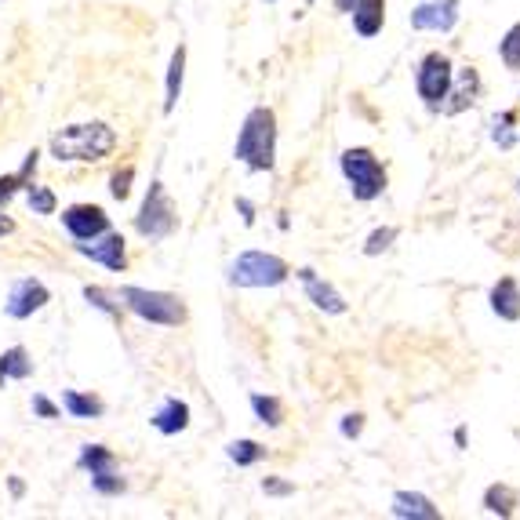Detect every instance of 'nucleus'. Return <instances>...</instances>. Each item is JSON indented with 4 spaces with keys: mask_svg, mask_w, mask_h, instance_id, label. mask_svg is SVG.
I'll return each instance as SVG.
<instances>
[{
    "mask_svg": "<svg viewBox=\"0 0 520 520\" xmlns=\"http://www.w3.org/2000/svg\"><path fill=\"white\" fill-rule=\"evenodd\" d=\"M153 430L164 433V437H175V433H182L186 426H190V404L179 397H168L164 404H160L157 411H153Z\"/></svg>",
    "mask_w": 520,
    "mask_h": 520,
    "instance_id": "nucleus-14",
    "label": "nucleus"
},
{
    "mask_svg": "<svg viewBox=\"0 0 520 520\" xmlns=\"http://www.w3.org/2000/svg\"><path fill=\"white\" fill-rule=\"evenodd\" d=\"M451 77H455V70H451L448 55H440V51H430L426 59H422L419 73H415V88H419V99L426 102V106H433L437 110L440 99L448 95L451 88Z\"/></svg>",
    "mask_w": 520,
    "mask_h": 520,
    "instance_id": "nucleus-7",
    "label": "nucleus"
},
{
    "mask_svg": "<svg viewBox=\"0 0 520 520\" xmlns=\"http://www.w3.org/2000/svg\"><path fill=\"white\" fill-rule=\"evenodd\" d=\"M353 8V0H339V11H350Z\"/></svg>",
    "mask_w": 520,
    "mask_h": 520,
    "instance_id": "nucleus-39",
    "label": "nucleus"
},
{
    "mask_svg": "<svg viewBox=\"0 0 520 520\" xmlns=\"http://www.w3.org/2000/svg\"><path fill=\"white\" fill-rule=\"evenodd\" d=\"M182 80H186V48H175L171 51V62H168V84H164V113H171L179 106L182 99Z\"/></svg>",
    "mask_w": 520,
    "mask_h": 520,
    "instance_id": "nucleus-20",
    "label": "nucleus"
},
{
    "mask_svg": "<svg viewBox=\"0 0 520 520\" xmlns=\"http://www.w3.org/2000/svg\"><path fill=\"white\" fill-rule=\"evenodd\" d=\"M91 488L99 491V495H120V491H124V480L117 477V470H110V473L91 477Z\"/></svg>",
    "mask_w": 520,
    "mask_h": 520,
    "instance_id": "nucleus-32",
    "label": "nucleus"
},
{
    "mask_svg": "<svg viewBox=\"0 0 520 520\" xmlns=\"http://www.w3.org/2000/svg\"><path fill=\"white\" fill-rule=\"evenodd\" d=\"M175 204H171L164 182H153L146 200H142L139 215H135V230L142 233L146 240H164L171 230H175Z\"/></svg>",
    "mask_w": 520,
    "mask_h": 520,
    "instance_id": "nucleus-6",
    "label": "nucleus"
},
{
    "mask_svg": "<svg viewBox=\"0 0 520 520\" xmlns=\"http://www.w3.org/2000/svg\"><path fill=\"white\" fill-rule=\"evenodd\" d=\"M513 124H517V113L513 110H502L491 117V139L499 142L502 150H513V146H517V128H513Z\"/></svg>",
    "mask_w": 520,
    "mask_h": 520,
    "instance_id": "nucleus-24",
    "label": "nucleus"
},
{
    "mask_svg": "<svg viewBox=\"0 0 520 520\" xmlns=\"http://www.w3.org/2000/svg\"><path fill=\"white\" fill-rule=\"evenodd\" d=\"M233 157H237L240 164H248L251 171L273 168V157H277V117H273L270 106H255V110L244 117V128H240L237 135Z\"/></svg>",
    "mask_w": 520,
    "mask_h": 520,
    "instance_id": "nucleus-2",
    "label": "nucleus"
},
{
    "mask_svg": "<svg viewBox=\"0 0 520 520\" xmlns=\"http://www.w3.org/2000/svg\"><path fill=\"white\" fill-rule=\"evenodd\" d=\"M520 506V495L510 488V484H491L484 491V510L499 513V517H513V510Z\"/></svg>",
    "mask_w": 520,
    "mask_h": 520,
    "instance_id": "nucleus-23",
    "label": "nucleus"
},
{
    "mask_svg": "<svg viewBox=\"0 0 520 520\" xmlns=\"http://www.w3.org/2000/svg\"><path fill=\"white\" fill-rule=\"evenodd\" d=\"M477 91H480L477 70H473V66H466V70H459L455 77H451V88H448V95L440 99L437 110L448 113V117H455V113H462V110H470L473 102H477Z\"/></svg>",
    "mask_w": 520,
    "mask_h": 520,
    "instance_id": "nucleus-12",
    "label": "nucleus"
},
{
    "mask_svg": "<svg viewBox=\"0 0 520 520\" xmlns=\"http://www.w3.org/2000/svg\"><path fill=\"white\" fill-rule=\"evenodd\" d=\"M237 208H240V215H244V222H248V226H251V222H255V208H251V204H248V200H244V197L237 200Z\"/></svg>",
    "mask_w": 520,
    "mask_h": 520,
    "instance_id": "nucleus-36",
    "label": "nucleus"
},
{
    "mask_svg": "<svg viewBox=\"0 0 520 520\" xmlns=\"http://www.w3.org/2000/svg\"><path fill=\"white\" fill-rule=\"evenodd\" d=\"M491 313L506 324L520 320V284L513 277H502L495 288H491Z\"/></svg>",
    "mask_w": 520,
    "mask_h": 520,
    "instance_id": "nucleus-15",
    "label": "nucleus"
},
{
    "mask_svg": "<svg viewBox=\"0 0 520 520\" xmlns=\"http://www.w3.org/2000/svg\"><path fill=\"white\" fill-rule=\"evenodd\" d=\"M62 408L70 411L73 419H99L106 404L99 397H91V393H80V390H66L62 393Z\"/></svg>",
    "mask_w": 520,
    "mask_h": 520,
    "instance_id": "nucleus-21",
    "label": "nucleus"
},
{
    "mask_svg": "<svg viewBox=\"0 0 520 520\" xmlns=\"http://www.w3.org/2000/svg\"><path fill=\"white\" fill-rule=\"evenodd\" d=\"M517 190H520V186H517Z\"/></svg>",
    "mask_w": 520,
    "mask_h": 520,
    "instance_id": "nucleus-43",
    "label": "nucleus"
},
{
    "mask_svg": "<svg viewBox=\"0 0 520 520\" xmlns=\"http://www.w3.org/2000/svg\"><path fill=\"white\" fill-rule=\"evenodd\" d=\"M48 150L59 164H95V160L110 157L117 150V131L102 120H84V124L55 131Z\"/></svg>",
    "mask_w": 520,
    "mask_h": 520,
    "instance_id": "nucleus-1",
    "label": "nucleus"
},
{
    "mask_svg": "<svg viewBox=\"0 0 520 520\" xmlns=\"http://www.w3.org/2000/svg\"><path fill=\"white\" fill-rule=\"evenodd\" d=\"M62 226H66V233L73 240H91L110 230V215L99 204H70L62 211Z\"/></svg>",
    "mask_w": 520,
    "mask_h": 520,
    "instance_id": "nucleus-11",
    "label": "nucleus"
},
{
    "mask_svg": "<svg viewBox=\"0 0 520 520\" xmlns=\"http://www.w3.org/2000/svg\"><path fill=\"white\" fill-rule=\"evenodd\" d=\"M262 491H266V495H291V484H284V480H262Z\"/></svg>",
    "mask_w": 520,
    "mask_h": 520,
    "instance_id": "nucleus-35",
    "label": "nucleus"
},
{
    "mask_svg": "<svg viewBox=\"0 0 520 520\" xmlns=\"http://www.w3.org/2000/svg\"><path fill=\"white\" fill-rule=\"evenodd\" d=\"M77 466H80V470H88L91 477H99V473L117 470V459H113V451L102 448V444H84V448H80Z\"/></svg>",
    "mask_w": 520,
    "mask_h": 520,
    "instance_id": "nucleus-22",
    "label": "nucleus"
},
{
    "mask_svg": "<svg viewBox=\"0 0 520 520\" xmlns=\"http://www.w3.org/2000/svg\"><path fill=\"white\" fill-rule=\"evenodd\" d=\"M360 430H364V415H346L342 419V437H360Z\"/></svg>",
    "mask_w": 520,
    "mask_h": 520,
    "instance_id": "nucleus-34",
    "label": "nucleus"
},
{
    "mask_svg": "<svg viewBox=\"0 0 520 520\" xmlns=\"http://www.w3.org/2000/svg\"><path fill=\"white\" fill-rule=\"evenodd\" d=\"M117 299L128 313H135L139 320H150V324H160V328H179V324H186V306H182L175 295H168V291H150V288H139V284H124Z\"/></svg>",
    "mask_w": 520,
    "mask_h": 520,
    "instance_id": "nucleus-3",
    "label": "nucleus"
},
{
    "mask_svg": "<svg viewBox=\"0 0 520 520\" xmlns=\"http://www.w3.org/2000/svg\"><path fill=\"white\" fill-rule=\"evenodd\" d=\"M299 280H302V288H306V299H310L320 313H331V317H342V313H346V299L331 288L328 280H320L313 270H299Z\"/></svg>",
    "mask_w": 520,
    "mask_h": 520,
    "instance_id": "nucleus-13",
    "label": "nucleus"
},
{
    "mask_svg": "<svg viewBox=\"0 0 520 520\" xmlns=\"http://www.w3.org/2000/svg\"><path fill=\"white\" fill-rule=\"evenodd\" d=\"M51 302V291L44 288V280L37 277H19L8 288V299H4V313L11 320H30L33 313H40Z\"/></svg>",
    "mask_w": 520,
    "mask_h": 520,
    "instance_id": "nucleus-8",
    "label": "nucleus"
},
{
    "mask_svg": "<svg viewBox=\"0 0 520 520\" xmlns=\"http://www.w3.org/2000/svg\"><path fill=\"white\" fill-rule=\"evenodd\" d=\"M0 99H4V95H0Z\"/></svg>",
    "mask_w": 520,
    "mask_h": 520,
    "instance_id": "nucleus-41",
    "label": "nucleus"
},
{
    "mask_svg": "<svg viewBox=\"0 0 520 520\" xmlns=\"http://www.w3.org/2000/svg\"><path fill=\"white\" fill-rule=\"evenodd\" d=\"M393 517H404V520H437L440 510L433 506L426 495L419 491H397L393 495Z\"/></svg>",
    "mask_w": 520,
    "mask_h": 520,
    "instance_id": "nucleus-17",
    "label": "nucleus"
},
{
    "mask_svg": "<svg viewBox=\"0 0 520 520\" xmlns=\"http://www.w3.org/2000/svg\"><path fill=\"white\" fill-rule=\"evenodd\" d=\"M22 491H26V488H22V480H19V477H11V495H15V499H19Z\"/></svg>",
    "mask_w": 520,
    "mask_h": 520,
    "instance_id": "nucleus-38",
    "label": "nucleus"
},
{
    "mask_svg": "<svg viewBox=\"0 0 520 520\" xmlns=\"http://www.w3.org/2000/svg\"><path fill=\"white\" fill-rule=\"evenodd\" d=\"M266 4H277V0H266Z\"/></svg>",
    "mask_w": 520,
    "mask_h": 520,
    "instance_id": "nucleus-40",
    "label": "nucleus"
},
{
    "mask_svg": "<svg viewBox=\"0 0 520 520\" xmlns=\"http://www.w3.org/2000/svg\"><path fill=\"white\" fill-rule=\"evenodd\" d=\"M339 168L342 175H346V182H350V193L357 200H379L382 193H386V168L379 164V157L371 150H364V146H353V150H346L339 157Z\"/></svg>",
    "mask_w": 520,
    "mask_h": 520,
    "instance_id": "nucleus-5",
    "label": "nucleus"
},
{
    "mask_svg": "<svg viewBox=\"0 0 520 520\" xmlns=\"http://www.w3.org/2000/svg\"><path fill=\"white\" fill-rule=\"evenodd\" d=\"M33 375V360L26 353V346H11V350L0 353V390L8 386V382H22Z\"/></svg>",
    "mask_w": 520,
    "mask_h": 520,
    "instance_id": "nucleus-18",
    "label": "nucleus"
},
{
    "mask_svg": "<svg viewBox=\"0 0 520 520\" xmlns=\"http://www.w3.org/2000/svg\"><path fill=\"white\" fill-rule=\"evenodd\" d=\"M8 233H15V222L8 215H0V237H8Z\"/></svg>",
    "mask_w": 520,
    "mask_h": 520,
    "instance_id": "nucleus-37",
    "label": "nucleus"
},
{
    "mask_svg": "<svg viewBox=\"0 0 520 520\" xmlns=\"http://www.w3.org/2000/svg\"><path fill=\"white\" fill-rule=\"evenodd\" d=\"M499 59L506 62V70H513V73H520V22L513 26L506 37H502V44H499Z\"/></svg>",
    "mask_w": 520,
    "mask_h": 520,
    "instance_id": "nucleus-28",
    "label": "nucleus"
},
{
    "mask_svg": "<svg viewBox=\"0 0 520 520\" xmlns=\"http://www.w3.org/2000/svg\"><path fill=\"white\" fill-rule=\"evenodd\" d=\"M251 411L259 415L262 426H273L277 430L280 422H284V408H280L277 397H266V393H251Z\"/></svg>",
    "mask_w": 520,
    "mask_h": 520,
    "instance_id": "nucleus-25",
    "label": "nucleus"
},
{
    "mask_svg": "<svg viewBox=\"0 0 520 520\" xmlns=\"http://www.w3.org/2000/svg\"><path fill=\"white\" fill-rule=\"evenodd\" d=\"M131 179H135V168H120V171H113V179H110V197L113 200H128V193H131Z\"/></svg>",
    "mask_w": 520,
    "mask_h": 520,
    "instance_id": "nucleus-30",
    "label": "nucleus"
},
{
    "mask_svg": "<svg viewBox=\"0 0 520 520\" xmlns=\"http://www.w3.org/2000/svg\"><path fill=\"white\" fill-rule=\"evenodd\" d=\"M310 4H313V0H310Z\"/></svg>",
    "mask_w": 520,
    "mask_h": 520,
    "instance_id": "nucleus-42",
    "label": "nucleus"
},
{
    "mask_svg": "<svg viewBox=\"0 0 520 520\" xmlns=\"http://www.w3.org/2000/svg\"><path fill=\"white\" fill-rule=\"evenodd\" d=\"M37 160H40V153L37 150H30L26 153V160H22V168L19 171H11V175H0V208L8 204L11 197L19 190H26L33 182V171H37Z\"/></svg>",
    "mask_w": 520,
    "mask_h": 520,
    "instance_id": "nucleus-19",
    "label": "nucleus"
},
{
    "mask_svg": "<svg viewBox=\"0 0 520 520\" xmlns=\"http://www.w3.org/2000/svg\"><path fill=\"white\" fill-rule=\"evenodd\" d=\"M459 0H426L411 11V26L422 33H451L459 26Z\"/></svg>",
    "mask_w": 520,
    "mask_h": 520,
    "instance_id": "nucleus-10",
    "label": "nucleus"
},
{
    "mask_svg": "<svg viewBox=\"0 0 520 520\" xmlns=\"http://www.w3.org/2000/svg\"><path fill=\"white\" fill-rule=\"evenodd\" d=\"M30 408H33V415H40V419H59V404H51L44 393H33Z\"/></svg>",
    "mask_w": 520,
    "mask_h": 520,
    "instance_id": "nucleus-33",
    "label": "nucleus"
},
{
    "mask_svg": "<svg viewBox=\"0 0 520 520\" xmlns=\"http://www.w3.org/2000/svg\"><path fill=\"white\" fill-rule=\"evenodd\" d=\"M397 240V230L393 226H386V230H375L368 237V244H364V255H379V251H386Z\"/></svg>",
    "mask_w": 520,
    "mask_h": 520,
    "instance_id": "nucleus-31",
    "label": "nucleus"
},
{
    "mask_svg": "<svg viewBox=\"0 0 520 520\" xmlns=\"http://www.w3.org/2000/svg\"><path fill=\"white\" fill-rule=\"evenodd\" d=\"M84 299H88L99 313H106V317H117V313H120V306L102 288H91V284H88V288H84Z\"/></svg>",
    "mask_w": 520,
    "mask_h": 520,
    "instance_id": "nucleus-29",
    "label": "nucleus"
},
{
    "mask_svg": "<svg viewBox=\"0 0 520 520\" xmlns=\"http://www.w3.org/2000/svg\"><path fill=\"white\" fill-rule=\"evenodd\" d=\"M26 204H30L33 215H55V208H59V197L48 190V186H26Z\"/></svg>",
    "mask_w": 520,
    "mask_h": 520,
    "instance_id": "nucleus-27",
    "label": "nucleus"
},
{
    "mask_svg": "<svg viewBox=\"0 0 520 520\" xmlns=\"http://www.w3.org/2000/svg\"><path fill=\"white\" fill-rule=\"evenodd\" d=\"M226 455H230V462H237V466H255V462L266 459V448H262L259 440H233L230 448H226Z\"/></svg>",
    "mask_w": 520,
    "mask_h": 520,
    "instance_id": "nucleus-26",
    "label": "nucleus"
},
{
    "mask_svg": "<svg viewBox=\"0 0 520 520\" xmlns=\"http://www.w3.org/2000/svg\"><path fill=\"white\" fill-rule=\"evenodd\" d=\"M288 277V262L270 251H240L230 266L233 288H280Z\"/></svg>",
    "mask_w": 520,
    "mask_h": 520,
    "instance_id": "nucleus-4",
    "label": "nucleus"
},
{
    "mask_svg": "<svg viewBox=\"0 0 520 520\" xmlns=\"http://www.w3.org/2000/svg\"><path fill=\"white\" fill-rule=\"evenodd\" d=\"M77 255H84V259L99 262V266H106L110 273H124V266H128V248H124V237L113 230L99 233V237L91 240H77Z\"/></svg>",
    "mask_w": 520,
    "mask_h": 520,
    "instance_id": "nucleus-9",
    "label": "nucleus"
},
{
    "mask_svg": "<svg viewBox=\"0 0 520 520\" xmlns=\"http://www.w3.org/2000/svg\"><path fill=\"white\" fill-rule=\"evenodd\" d=\"M353 30L360 37H375L382 30V22H386V0H353Z\"/></svg>",
    "mask_w": 520,
    "mask_h": 520,
    "instance_id": "nucleus-16",
    "label": "nucleus"
}]
</instances>
